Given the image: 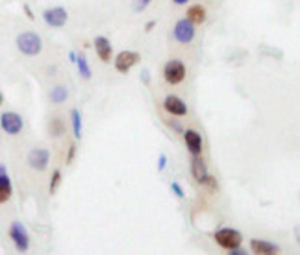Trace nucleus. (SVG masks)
<instances>
[{"instance_id": "4", "label": "nucleus", "mask_w": 300, "mask_h": 255, "mask_svg": "<svg viewBox=\"0 0 300 255\" xmlns=\"http://www.w3.org/2000/svg\"><path fill=\"white\" fill-rule=\"evenodd\" d=\"M8 233H10V238H12V242L17 252L25 254V252L30 250V235H28L26 228L21 222H12Z\"/></svg>"}, {"instance_id": "6", "label": "nucleus", "mask_w": 300, "mask_h": 255, "mask_svg": "<svg viewBox=\"0 0 300 255\" xmlns=\"http://www.w3.org/2000/svg\"><path fill=\"white\" fill-rule=\"evenodd\" d=\"M172 36L180 44H189V42L195 41L196 36V28L195 24L191 22L189 18H180L176 24H174V30H172Z\"/></svg>"}, {"instance_id": "5", "label": "nucleus", "mask_w": 300, "mask_h": 255, "mask_svg": "<svg viewBox=\"0 0 300 255\" xmlns=\"http://www.w3.org/2000/svg\"><path fill=\"white\" fill-rule=\"evenodd\" d=\"M139 61H141V54L139 52H135V50H123V52H119L115 56L113 63H115L117 72L128 74Z\"/></svg>"}, {"instance_id": "33", "label": "nucleus", "mask_w": 300, "mask_h": 255, "mask_svg": "<svg viewBox=\"0 0 300 255\" xmlns=\"http://www.w3.org/2000/svg\"><path fill=\"white\" fill-rule=\"evenodd\" d=\"M2 102H4V96H2V92H0V106H2Z\"/></svg>"}, {"instance_id": "16", "label": "nucleus", "mask_w": 300, "mask_h": 255, "mask_svg": "<svg viewBox=\"0 0 300 255\" xmlns=\"http://www.w3.org/2000/svg\"><path fill=\"white\" fill-rule=\"evenodd\" d=\"M12 194H13L12 180L8 176V172H2V174H0V206L10 202Z\"/></svg>"}, {"instance_id": "2", "label": "nucleus", "mask_w": 300, "mask_h": 255, "mask_svg": "<svg viewBox=\"0 0 300 255\" xmlns=\"http://www.w3.org/2000/svg\"><path fill=\"white\" fill-rule=\"evenodd\" d=\"M213 238H215V242L219 244L222 250H226V252H230V250L233 248H239V246L243 244L241 231L233 230V228H221V230H217Z\"/></svg>"}, {"instance_id": "22", "label": "nucleus", "mask_w": 300, "mask_h": 255, "mask_svg": "<svg viewBox=\"0 0 300 255\" xmlns=\"http://www.w3.org/2000/svg\"><path fill=\"white\" fill-rule=\"evenodd\" d=\"M202 185H204L206 188H208L209 192H217V190H219V182H217V178L211 176V174H209V176L206 178V182H204Z\"/></svg>"}, {"instance_id": "29", "label": "nucleus", "mask_w": 300, "mask_h": 255, "mask_svg": "<svg viewBox=\"0 0 300 255\" xmlns=\"http://www.w3.org/2000/svg\"><path fill=\"white\" fill-rule=\"evenodd\" d=\"M154 26H156V20H150V22H147V26H145V32H152Z\"/></svg>"}, {"instance_id": "31", "label": "nucleus", "mask_w": 300, "mask_h": 255, "mask_svg": "<svg viewBox=\"0 0 300 255\" xmlns=\"http://www.w3.org/2000/svg\"><path fill=\"white\" fill-rule=\"evenodd\" d=\"M69 60L74 63V61H76V52H69Z\"/></svg>"}, {"instance_id": "25", "label": "nucleus", "mask_w": 300, "mask_h": 255, "mask_svg": "<svg viewBox=\"0 0 300 255\" xmlns=\"http://www.w3.org/2000/svg\"><path fill=\"white\" fill-rule=\"evenodd\" d=\"M74 158H76V144H71L69 146V150H67V156H65V164H73Z\"/></svg>"}, {"instance_id": "27", "label": "nucleus", "mask_w": 300, "mask_h": 255, "mask_svg": "<svg viewBox=\"0 0 300 255\" xmlns=\"http://www.w3.org/2000/svg\"><path fill=\"white\" fill-rule=\"evenodd\" d=\"M167 166V156L165 154H159V158H158V172H163Z\"/></svg>"}, {"instance_id": "32", "label": "nucleus", "mask_w": 300, "mask_h": 255, "mask_svg": "<svg viewBox=\"0 0 300 255\" xmlns=\"http://www.w3.org/2000/svg\"><path fill=\"white\" fill-rule=\"evenodd\" d=\"M2 172H6V166H4V164L0 163V174H2Z\"/></svg>"}, {"instance_id": "19", "label": "nucleus", "mask_w": 300, "mask_h": 255, "mask_svg": "<svg viewBox=\"0 0 300 255\" xmlns=\"http://www.w3.org/2000/svg\"><path fill=\"white\" fill-rule=\"evenodd\" d=\"M82 113L78 110H71V126H73V134L74 139L80 140L82 139Z\"/></svg>"}, {"instance_id": "18", "label": "nucleus", "mask_w": 300, "mask_h": 255, "mask_svg": "<svg viewBox=\"0 0 300 255\" xmlns=\"http://www.w3.org/2000/svg\"><path fill=\"white\" fill-rule=\"evenodd\" d=\"M49 96L54 104H63V102H67L69 89L65 87V85H56V87H52V91H50Z\"/></svg>"}, {"instance_id": "28", "label": "nucleus", "mask_w": 300, "mask_h": 255, "mask_svg": "<svg viewBox=\"0 0 300 255\" xmlns=\"http://www.w3.org/2000/svg\"><path fill=\"white\" fill-rule=\"evenodd\" d=\"M23 10H25L26 17L30 18V20H34V18H36V15H34V12H32V8L28 6V4H25V6H23Z\"/></svg>"}, {"instance_id": "20", "label": "nucleus", "mask_w": 300, "mask_h": 255, "mask_svg": "<svg viewBox=\"0 0 300 255\" xmlns=\"http://www.w3.org/2000/svg\"><path fill=\"white\" fill-rule=\"evenodd\" d=\"M49 134L52 135V137H62V135L65 134V124H63V120L60 116H54V118L49 122Z\"/></svg>"}, {"instance_id": "9", "label": "nucleus", "mask_w": 300, "mask_h": 255, "mask_svg": "<svg viewBox=\"0 0 300 255\" xmlns=\"http://www.w3.org/2000/svg\"><path fill=\"white\" fill-rule=\"evenodd\" d=\"M163 110L171 116H185L187 115V104L176 94H167L163 100Z\"/></svg>"}, {"instance_id": "14", "label": "nucleus", "mask_w": 300, "mask_h": 255, "mask_svg": "<svg viewBox=\"0 0 300 255\" xmlns=\"http://www.w3.org/2000/svg\"><path fill=\"white\" fill-rule=\"evenodd\" d=\"M250 252L257 255H278L280 254V246L269 242V240H263V238H252Z\"/></svg>"}, {"instance_id": "12", "label": "nucleus", "mask_w": 300, "mask_h": 255, "mask_svg": "<svg viewBox=\"0 0 300 255\" xmlns=\"http://www.w3.org/2000/svg\"><path fill=\"white\" fill-rule=\"evenodd\" d=\"M93 46H95V50H97L98 60L104 61V63H110L111 58H113V46H111V41L108 39V37H106V36L95 37Z\"/></svg>"}, {"instance_id": "10", "label": "nucleus", "mask_w": 300, "mask_h": 255, "mask_svg": "<svg viewBox=\"0 0 300 255\" xmlns=\"http://www.w3.org/2000/svg\"><path fill=\"white\" fill-rule=\"evenodd\" d=\"M49 161H50V152L47 148H34V150H30V154H28V164H30L34 170H39V172L47 170Z\"/></svg>"}, {"instance_id": "11", "label": "nucleus", "mask_w": 300, "mask_h": 255, "mask_svg": "<svg viewBox=\"0 0 300 255\" xmlns=\"http://www.w3.org/2000/svg\"><path fill=\"white\" fill-rule=\"evenodd\" d=\"M182 135H184V142L191 156H202V135L196 130H184Z\"/></svg>"}, {"instance_id": "13", "label": "nucleus", "mask_w": 300, "mask_h": 255, "mask_svg": "<svg viewBox=\"0 0 300 255\" xmlns=\"http://www.w3.org/2000/svg\"><path fill=\"white\" fill-rule=\"evenodd\" d=\"M191 176L195 178L196 183L202 185L206 182V178L209 176V170L206 161L202 159V156H191Z\"/></svg>"}, {"instance_id": "24", "label": "nucleus", "mask_w": 300, "mask_h": 255, "mask_svg": "<svg viewBox=\"0 0 300 255\" xmlns=\"http://www.w3.org/2000/svg\"><path fill=\"white\" fill-rule=\"evenodd\" d=\"M171 190L174 192V196H176V198H180V200H182V198H185L184 188H182V185H180L178 182H172L171 183Z\"/></svg>"}, {"instance_id": "15", "label": "nucleus", "mask_w": 300, "mask_h": 255, "mask_svg": "<svg viewBox=\"0 0 300 255\" xmlns=\"http://www.w3.org/2000/svg\"><path fill=\"white\" fill-rule=\"evenodd\" d=\"M185 18H189L195 26L204 24V22H206V18H208V12H206V8H204L202 4H193V6L187 8Z\"/></svg>"}, {"instance_id": "17", "label": "nucleus", "mask_w": 300, "mask_h": 255, "mask_svg": "<svg viewBox=\"0 0 300 255\" xmlns=\"http://www.w3.org/2000/svg\"><path fill=\"white\" fill-rule=\"evenodd\" d=\"M74 65L78 67V72H80V76H82V78H84V80H91L93 70H91V67H89V63H87L86 56H84V54H76V61H74Z\"/></svg>"}, {"instance_id": "7", "label": "nucleus", "mask_w": 300, "mask_h": 255, "mask_svg": "<svg viewBox=\"0 0 300 255\" xmlns=\"http://www.w3.org/2000/svg\"><path fill=\"white\" fill-rule=\"evenodd\" d=\"M0 128L8 135H19L23 132V128H25V120L15 111H6V113H2V116H0Z\"/></svg>"}, {"instance_id": "1", "label": "nucleus", "mask_w": 300, "mask_h": 255, "mask_svg": "<svg viewBox=\"0 0 300 255\" xmlns=\"http://www.w3.org/2000/svg\"><path fill=\"white\" fill-rule=\"evenodd\" d=\"M15 42H17L19 52L25 56H30V58L39 56L41 50H43V39L36 32H23V34H19Z\"/></svg>"}, {"instance_id": "26", "label": "nucleus", "mask_w": 300, "mask_h": 255, "mask_svg": "<svg viewBox=\"0 0 300 255\" xmlns=\"http://www.w3.org/2000/svg\"><path fill=\"white\" fill-rule=\"evenodd\" d=\"M167 126L171 128L172 132H176V134H182V132H184V128H182V124H180V122L178 120H167Z\"/></svg>"}, {"instance_id": "21", "label": "nucleus", "mask_w": 300, "mask_h": 255, "mask_svg": "<svg viewBox=\"0 0 300 255\" xmlns=\"http://www.w3.org/2000/svg\"><path fill=\"white\" fill-rule=\"evenodd\" d=\"M62 170H54V174L50 178V185H49V192L50 194H56V190L60 187V183H62Z\"/></svg>"}, {"instance_id": "30", "label": "nucleus", "mask_w": 300, "mask_h": 255, "mask_svg": "<svg viewBox=\"0 0 300 255\" xmlns=\"http://www.w3.org/2000/svg\"><path fill=\"white\" fill-rule=\"evenodd\" d=\"M172 2H174V4H178V6H185L189 0H172Z\"/></svg>"}, {"instance_id": "8", "label": "nucleus", "mask_w": 300, "mask_h": 255, "mask_svg": "<svg viewBox=\"0 0 300 255\" xmlns=\"http://www.w3.org/2000/svg\"><path fill=\"white\" fill-rule=\"evenodd\" d=\"M43 20L50 28H62V26L67 24L69 20V13L65 8L56 6V8H49L43 12Z\"/></svg>"}, {"instance_id": "3", "label": "nucleus", "mask_w": 300, "mask_h": 255, "mask_svg": "<svg viewBox=\"0 0 300 255\" xmlns=\"http://www.w3.org/2000/svg\"><path fill=\"white\" fill-rule=\"evenodd\" d=\"M185 65L180 60H169L163 67V80L169 85H180L185 80Z\"/></svg>"}, {"instance_id": "23", "label": "nucleus", "mask_w": 300, "mask_h": 255, "mask_svg": "<svg viewBox=\"0 0 300 255\" xmlns=\"http://www.w3.org/2000/svg\"><path fill=\"white\" fill-rule=\"evenodd\" d=\"M150 2H152V0H134V12L135 13L145 12V10L150 6Z\"/></svg>"}]
</instances>
